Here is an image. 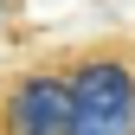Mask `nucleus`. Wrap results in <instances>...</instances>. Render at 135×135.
I'll use <instances>...</instances> for the list:
<instances>
[{
    "mask_svg": "<svg viewBox=\"0 0 135 135\" xmlns=\"http://www.w3.org/2000/svg\"><path fill=\"white\" fill-rule=\"evenodd\" d=\"M71 129L64 135H135V32L64 45Z\"/></svg>",
    "mask_w": 135,
    "mask_h": 135,
    "instance_id": "obj_1",
    "label": "nucleus"
},
{
    "mask_svg": "<svg viewBox=\"0 0 135 135\" xmlns=\"http://www.w3.org/2000/svg\"><path fill=\"white\" fill-rule=\"evenodd\" d=\"M71 129V77L64 52H39L0 71V135H64Z\"/></svg>",
    "mask_w": 135,
    "mask_h": 135,
    "instance_id": "obj_2",
    "label": "nucleus"
}]
</instances>
